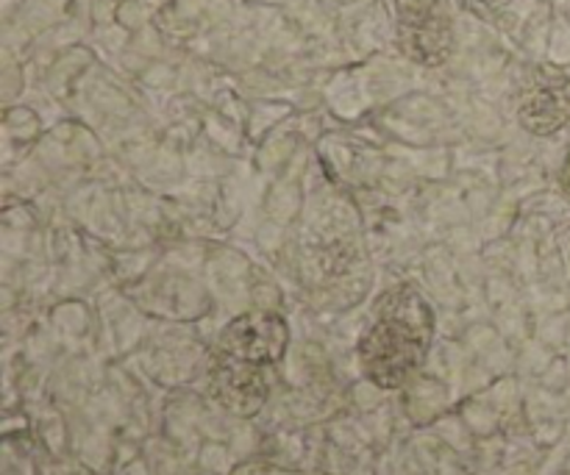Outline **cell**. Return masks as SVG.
Returning a JSON list of instances; mask_svg holds the SVG:
<instances>
[{
    "mask_svg": "<svg viewBox=\"0 0 570 475\" xmlns=\"http://www.w3.org/2000/svg\"><path fill=\"white\" fill-rule=\"evenodd\" d=\"M287 343V328L276 315H245L226 328L220 339L223 362L254 367L273 365Z\"/></svg>",
    "mask_w": 570,
    "mask_h": 475,
    "instance_id": "3",
    "label": "cell"
},
{
    "mask_svg": "<svg viewBox=\"0 0 570 475\" xmlns=\"http://www.w3.org/2000/svg\"><path fill=\"white\" fill-rule=\"evenodd\" d=\"M570 115V81L566 76H543L521 100V122L529 131H554Z\"/></svg>",
    "mask_w": 570,
    "mask_h": 475,
    "instance_id": "4",
    "label": "cell"
},
{
    "mask_svg": "<svg viewBox=\"0 0 570 475\" xmlns=\"http://www.w3.org/2000/svg\"><path fill=\"white\" fill-rule=\"evenodd\" d=\"M432 309L412 287H395L379 300L362 339V365L382 387H399L417 365L432 339Z\"/></svg>",
    "mask_w": 570,
    "mask_h": 475,
    "instance_id": "1",
    "label": "cell"
},
{
    "mask_svg": "<svg viewBox=\"0 0 570 475\" xmlns=\"http://www.w3.org/2000/svg\"><path fill=\"white\" fill-rule=\"evenodd\" d=\"M404 50L421 65H438L451 48L449 0H399Z\"/></svg>",
    "mask_w": 570,
    "mask_h": 475,
    "instance_id": "2",
    "label": "cell"
}]
</instances>
